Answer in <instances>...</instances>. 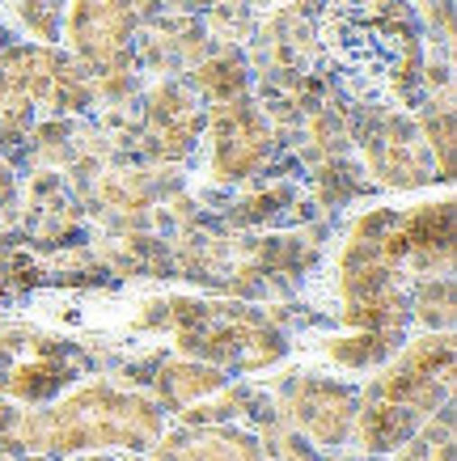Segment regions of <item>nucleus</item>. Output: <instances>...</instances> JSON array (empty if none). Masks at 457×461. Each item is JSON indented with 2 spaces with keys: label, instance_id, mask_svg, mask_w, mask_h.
<instances>
[{
  "label": "nucleus",
  "instance_id": "f257e3e1",
  "mask_svg": "<svg viewBox=\"0 0 457 461\" xmlns=\"http://www.w3.org/2000/svg\"><path fill=\"white\" fill-rule=\"evenodd\" d=\"M166 436V411L149 393L119 390L111 381H89L81 390L42 406H0V453L81 457L106 448L149 453Z\"/></svg>",
  "mask_w": 457,
  "mask_h": 461
},
{
  "label": "nucleus",
  "instance_id": "f03ea898",
  "mask_svg": "<svg viewBox=\"0 0 457 461\" xmlns=\"http://www.w3.org/2000/svg\"><path fill=\"white\" fill-rule=\"evenodd\" d=\"M152 313L140 318V326L169 330L174 348L187 360L212 364L221 373H259L288 356V339L276 321L250 305L233 301H191V296H169L149 305Z\"/></svg>",
  "mask_w": 457,
  "mask_h": 461
},
{
  "label": "nucleus",
  "instance_id": "7ed1b4c3",
  "mask_svg": "<svg viewBox=\"0 0 457 461\" xmlns=\"http://www.w3.org/2000/svg\"><path fill=\"white\" fill-rule=\"evenodd\" d=\"M97 85L72 56L47 47V42H22L0 51V144L17 140L34 111L77 114L94 106Z\"/></svg>",
  "mask_w": 457,
  "mask_h": 461
},
{
  "label": "nucleus",
  "instance_id": "20e7f679",
  "mask_svg": "<svg viewBox=\"0 0 457 461\" xmlns=\"http://www.w3.org/2000/svg\"><path fill=\"white\" fill-rule=\"evenodd\" d=\"M89 373L81 343L39 330V326H0V393L26 406L59 398L77 377Z\"/></svg>",
  "mask_w": 457,
  "mask_h": 461
},
{
  "label": "nucleus",
  "instance_id": "39448f33",
  "mask_svg": "<svg viewBox=\"0 0 457 461\" xmlns=\"http://www.w3.org/2000/svg\"><path fill=\"white\" fill-rule=\"evenodd\" d=\"M449 393H453V335L428 330V335L411 339L407 348H398L377 368L364 398H386V402H398L432 420L449 402Z\"/></svg>",
  "mask_w": 457,
  "mask_h": 461
},
{
  "label": "nucleus",
  "instance_id": "423d86ee",
  "mask_svg": "<svg viewBox=\"0 0 457 461\" xmlns=\"http://www.w3.org/2000/svg\"><path fill=\"white\" fill-rule=\"evenodd\" d=\"M140 30V0H72L64 39L72 59L97 81L123 77L132 64V39Z\"/></svg>",
  "mask_w": 457,
  "mask_h": 461
},
{
  "label": "nucleus",
  "instance_id": "0eeeda50",
  "mask_svg": "<svg viewBox=\"0 0 457 461\" xmlns=\"http://www.w3.org/2000/svg\"><path fill=\"white\" fill-rule=\"evenodd\" d=\"M356 411H361V390L347 381L318 377V373L292 377L279 390V423L305 436L322 453H334L352 440Z\"/></svg>",
  "mask_w": 457,
  "mask_h": 461
},
{
  "label": "nucleus",
  "instance_id": "6e6552de",
  "mask_svg": "<svg viewBox=\"0 0 457 461\" xmlns=\"http://www.w3.org/2000/svg\"><path fill=\"white\" fill-rule=\"evenodd\" d=\"M204 131L212 140V157H208L212 182H224V186H237V182H250L254 174H263L271 153H276L271 119L250 98L212 102Z\"/></svg>",
  "mask_w": 457,
  "mask_h": 461
},
{
  "label": "nucleus",
  "instance_id": "1a4fd4ad",
  "mask_svg": "<svg viewBox=\"0 0 457 461\" xmlns=\"http://www.w3.org/2000/svg\"><path fill=\"white\" fill-rule=\"evenodd\" d=\"M361 149H364V161L369 169L377 174V182L386 186H428L436 182V166H432V153L424 136H419L416 123H407L402 114H373L369 127L361 131Z\"/></svg>",
  "mask_w": 457,
  "mask_h": 461
},
{
  "label": "nucleus",
  "instance_id": "9d476101",
  "mask_svg": "<svg viewBox=\"0 0 457 461\" xmlns=\"http://www.w3.org/2000/svg\"><path fill=\"white\" fill-rule=\"evenodd\" d=\"M144 123L161 157H187L208 123V114L199 111V98L182 81H161L144 102Z\"/></svg>",
  "mask_w": 457,
  "mask_h": 461
},
{
  "label": "nucleus",
  "instance_id": "9b49d317",
  "mask_svg": "<svg viewBox=\"0 0 457 461\" xmlns=\"http://www.w3.org/2000/svg\"><path fill=\"white\" fill-rule=\"evenodd\" d=\"M402 233H407V267L419 280L453 276V199L402 212Z\"/></svg>",
  "mask_w": 457,
  "mask_h": 461
},
{
  "label": "nucleus",
  "instance_id": "f8f14e48",
  "mask_svg": "<svg viewBox=\"0 0 457 461\" xmlns=\"http://www.w3.org/2000/svg\"><path fill=\"white\" fill-rule=\"evenodd\" d=\"M229 385V373L212 368V364H199V360H161L157 373H152V402L169 411V415H182L191 411L195 402H204L212 393Z\"/></svg>",
  "mask_w": 457,
  "mask_h": 461
},
{
  "label": "nucleus",
  "instance_id": "ddd939ff",
  "mask_svg": "<svg viewBox=\"0 0 457 461\" xmlns=\"http://www.w3.org/2000/svg\"><path fill=\"white\" fill-rule=\"evenodd\" d=\"M424 423L428 420L416 415V411H407V406L386 402V398H364L361 393V411H356L352 440H356L369 457H386V453H398Z\"/></svg>",
  "mask_w": 457,
  "mask_h": 461
},
{
  "label": "nucleus",
  "instance_id": "4468645a",
  "mask_svg": "<svg viewBox=\"0 0 457 461\" xmlns=\"http://www.w3.org/2000/svg\"><path fill=\"white\" fill-rule=\"evenodd\" d=\"M178 445H187L199 461H267V448L242 423H199L174 432Z\"/></svg>",
  "mask_w": 457,
  "mask_h": 461
},
{
  "label": "nucleus",
  "instance_id": "2eb2a0df",
  "mask_svg": "<svg viewBox=\"0 0 457 461\" xmlns=\"http://www.w3.org/2000/svg\"><path fill=\"white\" fill-rule=\"evenodd\" d=\"M398 348H402V339L389 335V330H352V335L331 339V343H326V356H331L339 368L369 373V368H381Z\"/></svg>",
  "mask_w": 457,
  "mask_h": 461
},
{
  "label": "nucleus",
  "instance_id": "dca6fc26",
  "mask_svg": "<svg viewBox=\"0 0 457 461\" xmlns=\"http://www.w3.org/2000/svg\"><path fill=\"white\" fill-rule=\"evenodd\" d=\"M191 85H195V94H204L208 102H233V98H246L250 68L237 51H221V56L195 64Z\"/></svg>",
  "mask_w": 457,
  "mask_h": 461
},
{
  "label": "nucleus",
  "instance_id": "f3484780",
  "mask_svg": "<svg viewBox=\"0 0 457 461\" xmlns=\"http://www.w3.org/2000/svg\"><path fill=\"white\" fill-rule=\"evenodd\" d=\"M419 136L428 144L436 178L453 182V98L449 89L441 94V102H428V111L419 114Z\"/></svg>",
  "mask_w": 457,
  "mask_h": 461
},
{
  "label": "nucleus",
  "instance_id": "a211bd4d",
  "mask_svg": "<svg viewBox=\"0 0 457 461\" xmlns=\"http://www.w3.org/2000/svg\"><path fill=\"white\" fill-rule=\"evenodd\" d=\"M407 309L424 330H449L453 326V276L419 280L416 293H407Z\"/></svg>",
  "mask_w": 457,
  "mask_h": 461
},
{
  "label": "nucleus",
  "instance_id": "6ab92c4d",
  "mask_svg": "<svg viewBox=\"0 0 457 461\" xmlns=\"http://www.w3.org/2000/svg\"><path fill=\"white\" fill-rule=\"evenodd\" d=\"M263 448H267V461H343V457H331V453L314 448L305 436H297L292 428H284V423L267 428Z\"/></svg>",
  "mask_w": 457,
  "mask_h": 461
},
{
  "label": "nucleus",
  "instance_id": "aec40b11",
  "mask_svg": "<svg viewBox=\"0 0 457 461\" xmlns=\"http://www.w3.org/2000/svg\"><path fill=\"white\" fill-rule=\"evenodd\" d=\"M22 22L30 26L34 39L51 47L59 34V5H51V0H26V5H22Z\"/></svg>",
  "mask_w": 457,
  "mask_h": 461
},
{
  "label": "nucleus",
  "instance_id": "412c9836",
  "mask_svg": "<svg viewBox=\"0 0 457 461\" xmlns=\"http://www.w3.org/2000/svg\"><path fill=\"white\" fill-rule=\"evenodd\" d=\"M288 199H292L288 186H271V191H263V195H250L246 203H242V212H233V221L237 224H259L263 216L271 221V216H279V208H284Z\"/></svg>",
  "mask_w": 457,
  "mask_h": 461
},
{
  "label": "nucleus",
  "instance_id": "4be33fe9",
  "mask_svg": "<svg viewBox=\"0 0 457 461\" xmlns=\"http://www.w3.org/2000/svg\"><path fill=\"white\" fill-rule=\"evenodd\" d=\"M419 14H424L428 34H436L441 47L449 51L453 47V0H419Z\"/></svg>",
  "mask_w": 457,
  "mask_h": 461
},
{
  "label": "nucleus",
  "instance_id": "5701e85b",
  "mask_svg": "<svg viewBox=\"0 0 457 461\" xmlns=\"http://www.w3.org/2000/svg\"><path fill=\"white\" fill-rule=\"evenodd\" d=\"M149 453H152V461H199V457L191 453V448L178 445L174 436H161V440H157V445H152Z\"/></svg>",
  "mask_w": 457,
  "mask_h": 461
},
{
  "label": "nucleus",
  "instance_id": "b1692460",
  "mask_svg": "<svg viewBox=\"0 0 457 461\" xmlns=\"http://www.w3.org/2000/svg\"><path fill=\"white\" fill-rule=\"evenodd\" d=\"M140 5H152V9H169V14H199V9H212L216 0H140Z\"/></svg>",
  "mask_w": 457,
  "mask_h": 461
},
{
  "label": "nucleus",
  "instance_id": "393cba45",
  "mask_svg": "<svg viewBox=\"0 0 457 461\" xmlns=\"http://www.w3.org/2000/svg\"><path fill=\"white\" fill-rule=\"evenodd\" d=\"M17 195V186H14V174H9V166L0 161V208H9Z\"/></svg>",
  "mask_w": 457,
  "mask_h": 461
},
{
  "label": "nucleus",
  "instance_id": "a878e982",
  "mask_svg": "<svg viewBox=\"0 0 457 461\" xmlns=\"http://www.w3.org/2000/svg\"><path fill=\"white\" fill-rule=\"evenodd\" d=\"M5 461H69V457H42V453H5Z\"/></svg>",
  "mask_w": 457,
  "mask_h": 461
},
{
  "label": "nucleus",
  "instance_id": "bb28decb",
  "mask_svg": "<svg viewBox=\"0 0 457 461\" xmlns=\"http://www.w3.org/2000/svg\"><path fill=\"white\" fill-rule=\"evenodd\" d=\"M69 461H119V457H97V453H94V457H85V453H81V457H69Z\"/></svg>",
  "mask_w": 457,
  "mask_h": 461
},
{
  "label": "nucleus",
  "instance_id": "cd10ccee",
  "mask_svg": "<svg viewBox=\"0 0 457 461\" xmlns=\"http://www.w3.org/2000/svg\"><path fill=\"white\" fill-rule=\"evenodd\" d=\"M250 5H279V0H250Z\"/></svg>",
  "mask_w": 457,
  "mask_h": 461
},
{
  "label": "nucleus",
  "instance_id": "c85d7f7f",
  "mask_svg": "<svg viewBox=\"0 0 457 461\" xmlns=\"http://www.w3.org/2000/svg\"><path fill=\"white\" fill-rule=\"evenodd\" d=\"M343 461H347V457H343Z\"/></svg>",
  "mask_w": 457,
  "mask_h": 461
}]
</instances>
